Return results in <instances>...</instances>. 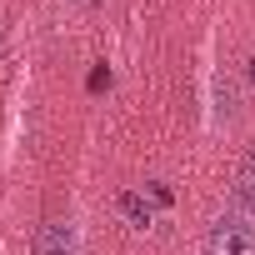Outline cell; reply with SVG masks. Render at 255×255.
Wrapping results in <instances>:
<instances>
[{"instance_id": "1", "label": "cell", "mask_w": 255, "mask_h": 255, "mask_svg": "<svg viewBox=\"0 0 255 255\" xmlns=\"http://www.w3.org/2000/svg\"><path fill=\"white\" fill-rule=\"evenodd\" d=\"M205 255H255V210H225L205 230Z\"/></svg>"}, {"instance_id": "2", "label": "cell", "mask_w": 255, "mask_h": 255, "mask_svg": "<svg viewBox=\"0 0 255 255\" xmlns=\"http://www.w3.org/2000/svg\"><path fill=\"white\" fill-rule=\"evenodd\" d=\"M35 255H80L75 225H70L65 215H45L40 230H35Z\"/></svg>"}, {"instance_id": "3", "label": "cell", "mask_w": 255, "mask_h": 255, "mask_svg": "<svg viewBox=\"0 0 255 255\" xmlns=\"http://www.w3.org/2000/svg\"><path fill=\"white\" fill-rule=\"evenodd\" d=\"M235 200L245 205V210H255V150L240 160V170H235Z\"/></svg>"}, {"instance_id": "4", "label": "cell", "mask_w": 255, "mask_h": 255, "mask_svg": "<svg viewBox=\"0 0 255 255\" xmlns=\"http://www.w3.org/2000/svg\"><path fill=\"white\" fill-rule=\"evenodd\" d=\"M120 215L130 220V225H150V205L140 195H120Z\"/></svg>"}, {"instance_id": "5", "label": "cell", "mask_w": 255, "mask_h": 255, "mask_svg": "<svg viewBox=\"0 0 255 255\" xmlns=\"http://www.w3.org/2000/svg\"><path fill=\"white\" fill-rule=\"evenodd\" d=\"M250 75H255V60H250Z\"/></svg>"}]
</instances>
